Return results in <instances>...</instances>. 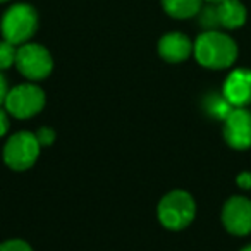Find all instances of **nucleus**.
Segmentation results:
<instances>
[{"label":"nucleus","instance_id":"f257e3e1","mask_svg":"<svg viewBox=\"0 0 251 251\" xmlns=\"http://www.w3.org/2000/svg\"><path fill=\"white\" fill-rule=\"evenodd\" d=\"M193 53L198 64L206 69H227L236 62L237 45L229 35L210 29L196 38Z\"/></svg>","mask_w":251,"mask_h":251},{"label":"nucleus","instance_id":"f03ea898","mask_svg":"<svg viewBox=\"0 0 251 251\" xmlns=\"http://www.w3.org/2000/svg\"><path fill=\"white\" fill-rule=\"evenodd\" d=\"M157 215L165 229L182 230L195 220L196 203L188 191L174 189L160 200Z\"/></svg>","mask_w":251,"mask_h":251},{"label":"nucleus","instance_id":"7ed1b4c3","mask_svg":"<svg viewBox=\"0 0 251 251\" xmlns=\"http://www.w3.org/2000/svg\"><path fill=\"white\" fill-rule=\"evenodd\" d=\"M38 29V12L29 4H14L5 11L0 21V31L16 47L28 43Z\"/></svg>","mask_w":251,"mask_h":251},{"label":"nucleus","instance_id":"20e7f679","mask_svg":"<svg viewBox=\"0 0 251 251\" xmlns=\"http://www.w3.org/2000/svg\"><path fill=\"white\" fill-rule=\"evenodd\" d=\"M42 145L35 133L19 131L12 134L4 147V162L12 171H28L36 164Z\"/></svg>","mask_w":251,"mask_h":251},{"label":"nucleus","instance_id":"39448f33","mask_svg":"<svg viewBox=\"0 0 251 251\" xmlns=\"http://www.w3.org/2000/svg\"><path fill=\"white\" fill-rule=\"evenodd\" d=\"M45 91L31 83L18 84L9 90L5 98V110L16 119H31L45 107Z\"/></svg>","mask_w":251,"mask_h":251},{"label":"nucleus","instance_id":"423d86ee","mask_svg":"<svg viewBox=\"0 0 251 251\" xmlns=\"http://www.w3.org/2000/svg\"><path fill=\"white\" fill-rule=\"evenodd\" d=\"M16 67L29 81H42L53 71V59L50 52L40 43H23L16 55Z\"/></svg>","mask_w":251,"mask_h":251},{"label":"nucleus","instance_id":"0eeeda50","mask_svg":"<svg viewBox=\"0 0 251 251\" xmlns=\"http://www.w3.org/2000/svg\"><path fill=\"white\" fill-rule=\"evenodd\" d=\"M224 140L234 150L251 147V112L246 108H232L224 119Z\"/></svg>","mask_w":251,"mask_h":251},{"label":"nucleus","instance_id":"6e6552de","mask_svg":"<svg viewBox=\"0 0 251 251\" xmlns=\"http://www.w3.org/2000/svg\"><path fill=\"white\" fill-rule=\"evenodd\" d=\"M222 224L234 236H248L251 232V200L230 196L222 208Z\"/></svg>","mask_w":251,"mask_h":251},{"label":"nucleus","instance_id":"1a4fd4ad","mask_svg":"<svg viewBox=\"0 0 251 251\" xmlns=\"http://www.w3.org/2000/svg\"><path fill=\"white\" fill-rule=\"evenodd\" d=\"M224 98L234 108H246L251 103V71L236 69L224 81Z\"/></svg>","mask_w":251,"mask_h":251},{"label":"nucleus","instance_id":"9d476101","mask_svg":"<svg viewBox=\"0 0 251 251\" xmlns=\"http://www.w3.org/2000/svg\"><path fill=\"white\" fill-rule=\"evenodd\" d=\"M193 53V43L184 33H167L158 42V55L171 64H179L189 59Z\"/></svg>","mask_w":251,"mask_h":251},{"label":"nucleus","instance_id":"9b49d317","mask_svg":"<svg viewBox=\"0 0 251 251\" xmlns=\"http://www.w3.org/2000/svg\"><path fill=\"white\" fill-rule=\"evenodd\" d=\"M213 9L219 28L237 29L246 23V9L239 0H222L213 4Z\"/></svg>","mask_w":251,"mask_h":251},{"label":"nucleus","instance_id":"f8f14e48","mask_svg":"<svg viewBox=\"0 0 251 251\" xmlns=\"http://www.w3.org/2000/svg\"><path fill=\"white\" fill-rule=\"evenodd\" d=\"M162 7L174 19H189L200 14L203 0H162Z\"/></svg>","mask_w":251,"mask_h":251},{"label":"nucleus","instance_id":"ddd939ff","mask_svg":"<svg viewBox=\"0 0 251 251\" xmlns=\"http://www.w3.org/2000/svg\"><path fill=\"white\" fill-rule=\"evenodd\" d=\"M16 55H18V47L7 40H2L0 42V71L16 66Z\"/></svg>","mask_w":251,"mask_h":251},{"label":"nucleus","instance_id":"4468645a","mask_svg":"<svg viewBox=\"0 0 251 251\" xmlns=\"http://www.w3.org/2000/svg\"><path fill=\"white\" fill-rule=\"evenodd\" d=\"M0 251H33V248L23 239H7L0 243Z\"/></svg>","mask_w":251,"mask_h":251},{"label":"nucleus","instance_id":"2eb2a0df","mask_svg":"<svg viewBox=\"0 0 251 251\" xmlns=\"http://www.w3.org/2000/svg\"><path fill=\"white\" fill-rule=\"evenodd\" d=\"M36 138H38V143L43 147H50V145H53V141H55L57 134L55 131L52 129V127H40L38 133H35Z\"/></svg>","mask_w":251,"mask_h":251},{"label":"nucleus","instance_id":"dca6fc26","mask_svg":"<svg viewBox=\"0 0 251 251\" xmlns=\"http://www.w3.org/2000/svg\"><path fill=\"white\" fill-rule=\"evenodd\" d=\"M9 124H11L9 122V112L0 107V138L9 131Z\"/></svg>","mask_w":251,"mask_h":251},{"label":"nucleus","instance_id":"f3484780","mask_svg":"<svg viewBox=\"0 0 251 251\" xmlns=\"http://www.w3.org/2000/svg\"><path fill=\"white\" fill-rule=\"evenodd\" d=\"M236 182L239 188L251 189V172H241V174L236 177Z\"/></svg>","mask_w":251,"mask_h":251},{"label":"nucleus","instance_id":"a211bd4d","mask_svg":"<svg viewBox=\"0 0 251 251\" xmlns=\"http://www.w3.org/2000/svg\"><path fill=\"white\" fill-rule=\"evenodd\" d=\"M7 93H9L7 79L4 77V74L0 73V105L5 103V98H7Z\"/></svg>","mask_w":251,"mask_h":251},{"label":"nucleus","instance_id":"6ab92c4d","mask_svg":"<svg viewBox=\"0 0 251 251\" xmlns=\"http://www.w3.org/2000/svg\"><path fill=\"white\" fill-rule=\"evenodd\" d=\"M239 251H251V244H248V246H244V248H241Z\"/></svg>","mask_w":251,"mask_h":251},{"label":"nucleus","instance_id":"aec40b11","mask_svg":"<svg viewBox=\"0 0 251 251\" xmlns=\"http://www.w3.org/2000/svg\"><path fill=\"white\" fill-rule=\"evenodd\" d=\"M208 4H219V2H222V0H206Z\"/></svg>","mask_w":251,"mask_h":251},{"label":"nucleus","instance_id":"412c9836","mask_svg":"<svg viewBox=\"0 0 251 251\" xmlns=\"http://www.w3.org/2000/svg\"><path fill=\"white\" fill-rule=\"evenodd\" d=\"M4 2H9V0H0V4H4Z\"/></svg>","mask_w":251,"mask_h":251}]
</instances>
